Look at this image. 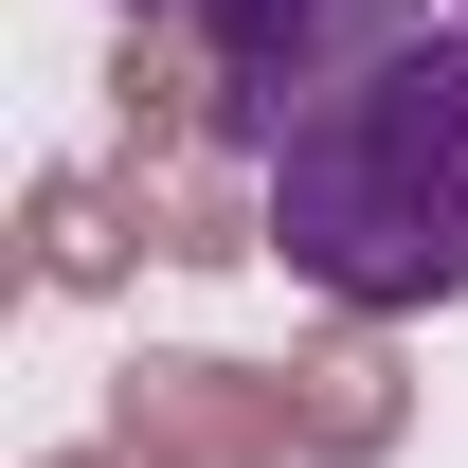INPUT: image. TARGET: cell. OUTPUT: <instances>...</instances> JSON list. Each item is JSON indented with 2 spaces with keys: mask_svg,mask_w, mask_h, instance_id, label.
I'll return each instance as SVG.
<instances>
[{
  "mask_svg": "<svg viewBox=\"0 0 468 468\" xmlns=\"http://www.w3.org/2000/svg\"><path fill=\"white\" fill-rule=\"evenodd\" d=\"M271 252L289 289L360 306V324H414V306H468V0L378 37L360 72H324L271 144Z\"/></svg>",
  "mask_w": 468,
  "mask_h": 468,
  "instance_id": "6da1fadb",
  "label": "cell"
},
{
  "mask_svg": "<svg viewBox=\"0 0 468 468\" xmlns=\"http://www.w3.org/2000/svg\"><path fill=\"white\" fill-rule=\"evenodd\" d=\"M414 18H451V0H198V37H217V109L252 126V163H271L306 90L360 72L378 37H414Z\"/></svg>",
  "mask_w": 468,
  "mask_h": 468,
  "instance_id": "7a4b0ae2",
  "label": "cell"
},
{
  "mask_svg": "<svg viewBox=\"0 0 468 468\" xmlns=\"http://www.w3.org/2000/svg\"><path fill=\"white\" fill-rule=\"evenodd\" d=\"M126 18H144V0H126Z\"/></svg>",
  "mask_w": 468,
  "mask_h": 468,
  "instance_id": "3957f363",
  "label": "cell"
}]
</instances>
